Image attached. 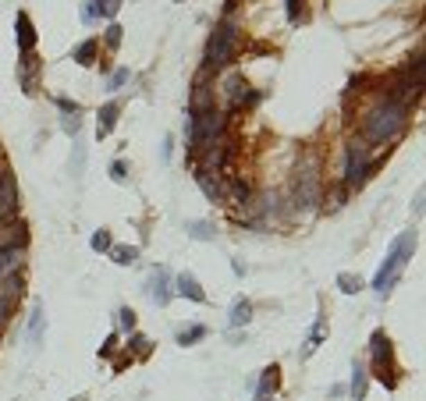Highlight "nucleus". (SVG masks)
<instances>
[{
	"mask_svg": "<svg viewBox=\"0 0 426 401\" xmlns=\"http://www.w3.org/2000/svg\"><path fill=\"white\" fill-rule=\"evenodd\" d=\"M370 362H373L377 380H384L387 387H398V362H394L391 337L384 330H373V337H370Z\"/></svg>",
	"mask_w": 426,
	"mask_h": 401,
	"instance_id": "obj_6",
	"label": "nucleus"
},
{
	"mask_svg": "<svg viewBox=\"0 0 426 401\" xmlns=\"http://www.w3.org/2000/svg\"><path fill=\"white\" fill-rule=\"evenodd\" d=\"M348 394H352V401H366V394H370V369L362 366V362H355V366H352Z\"/></svg>",
	"mask_w": 426,
	"mask_h": 401,
	"instance_id": "obj_11",
	"label": "nucleus"
},
{
	"mask_svg": "<svg viewBox=\"0 0 426 401\" xmlns=\"http://www.w3.org/2000/svg\"><path fill=\"white\" fill-rule=\"evenodd\" d=\"M15 213H18V185H15V174L0 164V224L15 221Z\"/></svg>",
	"mask_w": 426,
	"mask_h": 401,
	"instance_id": "obj_7",
	"label": "nucleus"
},
{
	"mask_svg": "<svg viewBox=\"0 0 426 401\" xmlns=\"http://www.w3.org/2000/svg\"><path fill=\"white\" fill-rule=\"evenodd\" d=\"M128 348H132L135 355H149V341H146L142 334H135V330H132V337H128Z\"/></svg>",
	"mask_w": 426,
	"mask_h": 401,
	"instance_id": "obj_32",
	"label": "nucleus"
},
{
	"mask_svg": "<svg viewBox=\"0 0 426 401\" xmlns=\"http://www.w3.org/2000/svg\"><path fill=\"white\" fill-rule=\"evenodd\" d=\"M96 50H100V43H96V40H85V43H78V46H75L71 60H78V65H96Z\"/></svg>",
	"mask_w": 426,
	"mask_h": 401,
	"instance_id": "obj_21",
	"label": "nucleus"
},
{
	"mask_svg": "<svg viewBox=\"0 0 426 401\" xmlns=\"http://www.w3.org/2000/svg\"><path fill=\"white\" fill-rule=\"evenodd\" d=\"M110 256H114L117 266H132V263L139 259V249H135V245H114Z\"/></svg>",
	"mask_w": 426,
	"mask_h": 401,
	"instance_id": "obj_22",
	"label": "nucleus"
},
{
	"mask_svg": "<svg viewBox=\"0 0 426 401\" xmlns=\"http://www.w3.org/2000/svg\"><path fill=\"white\" fill-rule=\"evenodd\" d=\"M36 71H40V60H36L33 53H22L18 75H22V89H25V92H36Z\"/></svg>",
	"mask_w": 426,
	"mask_h": 401,
	"instance_id": "obj_16",
	"label": "nucleus"
},
{
	"mask_svg": "<svg viewBox=\"0 0 426 401\" xmlns=\"http://www.w3.org/2000/svg\"><path fill=\"white\" fill-rule=\"evenodd\" d=\"M89 245H93L96 253H110V249H114V238H110V231H103V228H100L93 238H89Z\"/></svg>",
	"mask_w": 426,
	"mask_h": 401,
	"instance_id": "obj_26",
	"label": "nucleus"
},
{
	"mask_svg": "<svg viewBox=\"0 0 426 401\" xmlns=\"http://www.w3.org/2000/svg\"><path fill=\"white\" fill-rule=\"evenodd\" d=\"M192 174H196L199 192H203L210 203H221V174H210V171H199V167H192Z\"/></svg>",
	"mask_w": 426,
	"mask_h": 401,
	"instance_id": "obj_12",
	"label": "nucleus"
},
{
	"mask_svg": "<svg viewBox=\"0 0 426 401\" xmlns=\"http://www.w3.org/2000/svg\"><path fill=\"white\" fill-rule=\"evenodd\" d=\"M409 125V107L405 103H394L387 96H380L373 107H366V114H362L359 128H362V142L366 146H387L394 142Z\"/></svg>",
	"mask_w": 426,
	"mask_h": 401,
	"instance_id": "obj_1",
	"label": "nucleus"
},
{
	"mask_svg": "<svg viewBox=\"0 0 426 401\" xmlns=\"http://www.w3.org/2000/svg\"><path fill=\"white\" fill-rule=\"evenodd\" d=\"M146 295L153 298L160 309L174 298V281H171V273H167V266H157L153 273H149V281H146Z\"/></svg>",
	"mask_w": 426,
	"mask_h": 401,
	"instance_id": "obj_8",
	"label": "nucleus"
},
{
	"mask_svg": "<svg viewBox=\"0 0 426 401\" xmlns=\"http://www.w3.org/2000/svg\"><path fill=\"white\" fill-rule=\"evenodd\" d=\"M253 401H273V398H266V394H256V398H253Z\"/></svg>",
	"mask_w": 426,
	"mask_h": 401,
	"instance_id": "obj_39",
	"label": "nucleus"
},
{
	"mask_svg": "<svg viewBox=\"0 0 426 401\" xmlns=\"http://www.w3.org/2000/svg\"><path fill=\"white\" fill-rule=\"evenodd\" d=\"M117 330H125V334L135 330V313L132 309H117Z\"/></svg>",
	"mask_w": 426,
	"mask_h": 401,
	"instance_id": "obj_28",
	"label": "nucleus"
},
{
	"mask_svg": "<svg viewBox=\"0 0 426 401\" xmlns=\"http://www.w3.org/2000/svg\"><path fill=\"white\" fill-rule=\"evenodd\" d=\"M82 167H85V146H82V142H75V157H71V174H75V178H82Z\"/></svg>",
	"mask_w": 426,
	"mask_h": 401,
	"instance_id": "obj_30",
	"label": "nucleus"
},
{
	"mask_svg": "<svg viewBox=\"0 0 426 401\" xmlns=\"http://www.w3.org/2000/svg\"><path fill=\"white\" fill-rule=\"evenodd\" d=\"M53 103H57V110H65L68 117H78V114H82V103H75V100H68V96H57Z\"/></svg>",
	"mask_w": 426,
	"mask_h": 401,
	"instance_id": "obj_29",
	"label": "nucleus"
},
{
	"mask_svg": "<svg viewBox=\"0 0 426 401\" xmlns=\"http://www.w3.org/2000/svg\"><path fill=\"white\" fill-rule=\"evenodd\" d=\"M171 153H174V139L167 135V139H164V146H160V157H164V160H171Z\"/></svg>",
	"mask_w": 426,
	"mask_h": 401,
	"instance_id": "obj_36",
	"label": "nucleus"
},
{
	"mask_svg": "<svg viewBox=\"0 0 426 401\" xmlns=\"http://www.w3.org/2000/svg\"><path fill=\"white\" fill-rule=\"evenodd\" d=\"M43 334H46V313H43V305L36 302V305H33V316H28V327H25L28 348H40V345H43Z\"/></svg>",
	"mask_w": 426,
	"mask_h": 401,
	"instance_id": "obj_10",
	"label": "nucleus"
},
{
	"mask_svg": "<svg viewBox=\"0 0 426 401\" xmlns=\"http://www.w3.org/2000/svg\"><path fill=\"white\" fill-rule=\"evenodd\" d=\"M298 15H302V0H288V18L298 22Z\"/></svg>",
	"mask_w": 426,
	"mask_h": 401,
	"instance_id": "obj_35",
	"label": "nucleus"
},
{
	"mask_svg": "<svg viewBox=\"0 0 426 401\" xmlns=\"http://www.w3.org/2000/svg\"><path fill=\"white\" fill-rule=\"evenodd\" d=\"M121 33H125V28H121V25H107V33H103V43H107V50H117L121 46Z\"/></svg>",
	"mask_w": 426,
	"mask_h": 401,
	"instance_id": "obj_27",
	"label": "nucleus"
},
{
	"mask_svg": "<svg viewBox=\"0 0 426 401\" xmlns=\"http://www.w3.org/2000/svg\"><path fill=\"white\" fill-rule=\"evenodd\" d=\"M423 199H426V196H423V189H419V192H416V203H412V213H416V217H423Z\"/></svg>",
	"mask_w": 426,
	"mask_h": 401,
	"instance_id": "obj_37",
	"label": "nucleus"
},
{
	"mask_svg": "<svg viewBox=\"0 0 426 401\" xmlns=\"http://www.w3.org/2000/svg\"><path fill=\"white\" fill-rule=\"evenodd\" d=\"M110 178H114L117 185H125V181H128V171H125V164H121V160H114V164H110Z\"/></svg>",
	"mask_w": 426,
	"mask_h": 401,
	"instance_id": "obj_33",
	"label": "nucleus"
},
{
	"mask_svg": "<svg viewBox=\"0 0 426 401\" xmlns=\"http://www.w3.org/2000/svg\"><path fill=\"white\" fill-rule=\"evenodd\" d=\"M253 320V302L241 295V298H235L231 302V313H228V327H246Z\"/></svg>",
	"mask_w": 426,
	"mask_h": 401,
	"instance_id": "obj_17",
	"label": "nucleus"
},
{
	"mask_svg": "<svg viewBox=\"0 0 426 401\" xmlns=\"http://www.w3.org/2000/svg\"><path fill=\"white\" fill-rule=\"evenodd\" d=\"M15 25H18V46H22V53H33V46H36L33 18H28L25 11H18V15H15Z\"/></svg>",
	"mask_w": 426,
	"mask_h": 401,
	"instance_id": "obj_15",
	"label": "nucleus"
},
{
	"mask_svg": "<svg viewBox=\"0 0 426 401\" xmlns=\"http://www.w3.org/2000/svg\"><path fill=\"white\" fill-rule=\"evenodd\" d=\"M203 337H206V327H203V323H192V327H185V330H178V345L189 348V345L203 341Z\"/></svg>",
	"mask_w": 426,
	"mask_h": 401,
	"instance_id": "obj_23",
	"label": "nucleus"
},
{
	"mask_svg": "<svg viewBox=\"0 0 426 401\" xmlns=\"http://www.w3.org/2000/svg\"><path fill=\"white\" fill-rule=\"evenodd\" d=\"M370 171H373V160H370V146L366 142H348L345 149V171H341V185L348 192L362 189V185L370 181Z\"/></svg>",
	"mask_w": 426,
	"mask_h": 401,
	"instance_id": "obj_5",
	"label": "nucleus"
},
{
	"mask_svg": "<svg viewBox=\"0 0 426 401\" xmlns=\"http://www.w3.org/2000/svg\"><path fill=\"white\" fill-rule=\"evenodd\" d=\"M117 114H121V103L117 100H110V103H103L100 107V121H96V139H107L114 128H117Z\"/></svg>",
	"mask_w": 426,
	"mask_h": 401,
	"instance_id": "obj_14",
	"label": "nucleus"
},
{
	"mask_svg": "<svg viewBox=\"0 0 426 401\" xmlns=\"http://www.w3.org/2000/svg\"><path fill=\"white\" fill-rule=\"evenodd\" d=\"M185 234L192 241H213L217 238V228H213L210 221H185Z\"/></svg>",
	"mask_w": 426,
	"mask_h": 401,
	"instance_id": "obj_19",
	"label": "nucleus"
},
{
	"mask_svg": "<svg viewBox=\"0 0 426 401\" xmlns=\"http://www.w3.org/2000/svg\"><path fill=\"white\" fill-rule=\"evenodd\" d=\"M117 11H121V0H85L82 4V22L93 25L100 18H114Z\"/></svg>",
	"mask_w": 426,
	"mask_h": 401,
	"instance_id": "obj_9",
	"label": "nucleus"
},
{
	"mask_svg": "<svg viewBox=\"0 0 426 401\" xmlns=\"http://www.w3.org/2000/svg\"><path fill=\"white\" fill-rule=\"evenodd\" d=\"M320 341H323V316L313 323V330H309V341H306V348H302V355H313V352L320 348Z\"/></svg>",
	"mask_w": 426,
	"mask_h": 401,
	"instance_id": "obj_25",
	"label": "nucleus"
},
{
	"mask_svg": "<svg viewBox=\"0 0 426 401\" xmlns=\"http://www.w3.org/2000/svg\"><path fill=\"white\" fill-rule=\"evenodd\" d=\"M71 401H89V398H71Z\"/></svg>",
	"mask_w": 426,
	"mask_h": 401,
	"instance_id": "obj_40",
	"label": "nucleus"
},
{
	"mask_svg": "<svg viewBox=\"0 0 426 401\" xmlns=\"http://www.w3.org/2000/svg\"><path fill=\"white\" fill-rule=\"evenodd\" d=\"M412 253H416V231H402L398 238L391 241V249H387V256H384V266H380L377 277H373V291H377L380 298L391 295V288L398 284V277H402V270L409 266Z\"/></svg>",
	"mask_w": 426,
	"mask_h": 401,
	"instance_id": "obj_2",
	"label": "nucleus"
},
{
	"mask_svg": "<svg viewBox=\"0 0 426 401\" xmlns=\"http://www.w3.org/2000/svg\"><path fill=\"white\" fill-rule=\"evenodd\" d=\"M231 270H235L238 277H246V263H241V259H235V263H231Z\"/></svg>",
	"mask_w": 426,
	"mask_h": 401,
	"instance_id": "obj_38",
	"label": "nucleus"
},
{
	"mask_svg": "<svg viewBox=\"0 0 426 401\" xmlns=\"http://www.w3.org/2000/svg\"><path fill=\"white\" fill-rule=\"evenodd\" d=\"M278 387H281V369H278V366L263 369V380H259V391H256V394H266V398H273V394H278Z\"/></svg>",
	"mask_w": 426,
	"mask_h": 401,
	"instance_id": "obj_20",
	"label": "nucleus"
},
{
	"mask_svg": "<svg viewBox=\"0 0 426 401\" xmlns=\"http://www.w3.org/2000/svg\"><path fill=\"white\" fill-rule=\"evenodd\" d=\"M338 291L341 295H359L362 291V281L355 273H338Z\"/></svg>",
	"mask_w": 426,
	"mask_h": 401,
	"instance_id": "obj_24",
	"label": "nucleus"
},
{
	"mask_svg": "<svg viewBox=\"0 0 426 401\" xmlns=\"http://www.w3.org/2000/svg\"><path fill=\"white\" fill-rule=\"evenodd\" d=\"M235 46H238V25L235 18H221L217 25H213V33H210V43H206V68L210 71H221L231 65V57H235Z\"/></svg>",
	"mask_w": 426,
	"mask_h": 401,
	"instance_id": "obj_3",
	"label": "nucleus"
},
{
	"mask_svg": "<svg viewBox=\"0 0 426 401\" xmlns=\"http://www.w3.org/2000/svg\"><path fill=\"white\" fill-rule=\"evenodd\" d=\"M174 291H178V295H185V298H192V302H206V291H203V284L196 281V277H192L189 270L174 277Z\"/></svg>",
	"mask_w": 426,
	"mask_h": 401,
	"instance_id": "obj_13",
	"label": "nucleus"
},
{
	"mask_svg": "<svg viewBox=\"0 0 426 401\" xmlns=\"http://www.w3.org/2000/svg\"><path fill=\"white\" fill-rule=\"evenodd\" d=\"M25 263V249H0V277L18 273Z\"/></svg>",
	"mask_w": 426,
	"mask_h": 401,
	"instance_id": "obj_18",
	"label": "nucleus"
},
{
	"mask_svg": "<svg viewBox=\"0 0 426 401\" xmlns=\"http://www.w3.org/2000/svg\"><path fill=\"white\" fill-rule=\"evenodd\" d=\"M320 189H323L320 185V160H316V153H306L295 167V203L313 210L320 203Z\"/></svg>",
	"mask_w": 426,
	"mask_h": 401,
	"instance_id": "obj_4",
	"label": "nucleus"
},
{
	"mask_svg": "<svg viewBox=\"0 0 426 401\" xmlns=\"http://www.w3.org/2000/svg\"><path fill=\"white\" fill-rule=\"evenodd\" d=\"M128 78H132V75H128V68H117V71L110 75V82H107V89H110V92H117L121 85H128Z\"/></svg>",
	"mask_w": 426,
	"mask_h": 401,
	"instance_id": "obj_31",
	"label": "nucleus"
},
{
	"mask_svg": "<svg viewBox=\"0 0 426 401\" xmlns=\"http://www.w3.org/2000/svg\"><path fill=\"white\" fill-rule=\"evenodd\" d=\"M60 128H65L68 135H78V128H82V121H78V117H65V121H60Z\"/></svg>",
	"mask_w": 426,
	"mask_h": 401,
	"instance_id": "obj_34",
	"label": "nucleus"
}]
</instances>
